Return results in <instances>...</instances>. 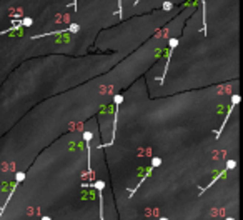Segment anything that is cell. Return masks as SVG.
Returning a JSON list of instances; mask_svg holds the SVG:
<instances>
[{
	"label": "cell",
	"mask_w": 243,
	"mask_h": 220,
	"mask_svg": "<svg viewBox=\"0 0 243 220\" xmlns=\"http://www.w3.org/2000/svg\"><path fill=\"white\" fill-rule=\"evenodd\" d=\"M122 102H123V95L122 94H117L113 97V105H115V113H113V127H112V138L108 144L105 145H100V147H110V145H113L115 142V135H117V122H118V110H120V105Z\"/></svg>",
	"instance_id": "1"
},
{
	"label": "cell",
	"mask_w": 243,
	"mask_h": 220,
	"mask_svg": "<svg viewBox=\"0 0 243 220\" xmlns=\"http://www.w3.org/2000/svg\"><path fill=\"white\" fill-rule=\"evenodd\" d=\"M240 100H241V97L240 95H233L232 97V104H230V108H228V112H226V117H225V120H223V123H222V127L218 129V132H215V135H217V138H220V135H222V132H223V129H225V125L228 123V119H230V115H232V112L235 110V107L240 104Z\"/></svg>",
	"instance_id": "2"
},
{
	"label": "cell",
	"mask_w": 243,
	"mask_h": 220,
	"mask_svg": "<svg viewBox=\"0 0 243 220\" xmlns=\"http://www.w3.org/2000/svg\"><path fill=\"white\" fill-rule=\"evenodd\" d=\"M177 45H178V39H170V42H168V55H167V62H165V69H163V77H161L160 80H163L165 75H167V70H168V67H170V58H172Z\"/></svg>",
	"instance_id": "3"
},
{
	"label": "cell",
	"mask_w": 243,
	"mask_h": 220,
	"mask_svg": "<svg viewBox=\"0 0 243 220\" xmlns=\"http://www.w3.org/2000/svg\"><path fill=\"white\" fill-rule=\"evenodd\" d=\"M93 187L98 192V200H100V220H103V188H105V182L103 180H95Z\"/></svg>",
	"instance_id": "4"
},
{
	"label": "cell",
	"mask_w": 243,
	"mask_h": 220,
	"mask_svg": "<svg viewBox=\"0 0 243 220\" xmlns=\"http://www.w3.org/2000/svg\"><path fill=\"white\" fill-rule=\"evenodd\" d=\"M161 163H163V159H160V157H152L150 159V167L152 169H157V167H160Z\"/></svg>",
	"instance_id": "5"
},
{
	"label": "cell",
	"mask_w": 243,
	"mask_h": 220,
	"mask_svg": "<svg viewBox=\"0 0 243 220\" xmlns=\"http://www.w3.org/2000/svg\"><path fill=\"white\" fill-rule=\"evenodd\" d=\"M32 23H33V20H32L30 17H23V18L20 20V25H22V27H30Z\"/></svg>",
	"instance_id": "6"
},
{
	"label": "cell",
	"mask_w": 243,
	"mask_h": 220,
	"mask_svg": "<svg viewBox=\"0 0 243 220\" xmlns=\"http://www.w3.org/2000/svg\"><path fill=\"white\" fill-rule=\"evenodd\" d=\"M25 180V173L23 172H17V175H15V184H22V182Z\"/></svg>",
	"instance_id": "7"
},
{
	"label": "cell",
	"mask_w": 243,
	"mask_h": 220,
	"mask_svg": "<svg viewBox=\"0 0 243 220\" xmlns=\"http://www.w3.org/2000/svg\"><path fill=\"white\" fill-rule=\"evenodd\" d=\"M236 167V162L235 160H228V162H226V170H233Z\"/></svg>",
	"instance_id": "8"
},
{
	"label": "cell",
	"mask_w": 243,
	"mask_h": 220,
	"mask_svg": "<svg viewBox=\"0 0 243 220\" xmlns=\"http://www.w3.org/2000/svg\"><path fill=\"white\" fill-rule=\"evenodd\" d=\"M92 137H93L92 132H83V140H85V142H90V140H92Z\"/></svg>",
	"instance_id": "9"
},
{
	"label": "cell",
	"mask_w": 243,
	"mask_h": 220,
	"mask_svg": "<svg viewBox=\"0 0 243 220\" xmlns=\"http://www.w3.org/2000/svg\"><path fill=\"white\" fill-rule=\"evenodd\" d=\"M172 8H173V4H172V2H165V4H163V10H172Z\"/></svg>",
	"instance_id": "10"
},
{
	"label": "cell",
	"mask_w": 243,
	"mask_h": 220,
	"mask_svg": "<svg viewBox=\"0 0 243 220\" xmlns=\"http://www.w3.org/2000/svg\"><path fill=\"white\" fill-rule=\"evenodd\" d=\"M118 15L123 17V4H122V0H118Z\"/></svg>",
	"instance_id": "11"
},
{
	"label": "cell",
	"mask_w": 243,
	"mask_h": 220,
	"mask_svg": "<svg viewBox=\"0 0 243 220\" xmlns=\"http://www.w3.org/2000/svg\"><path fill=\"white\" fill-rule=\"evenodd\" d=\"M72 7H73V10L77 8V0H73V2H72Z\"/></svg>",
	"instance_id": "12"
},
{
	"label": "cell",
	"mask_w": 243,
	"mask_h": 220,
	"mask_svg": "<svg viewBox=\"0 0 243 220\" xmlns=\"http://www.w3.org/2000/svg\"><path fill=\"white\" fill-rule=\"evenodd\" d=\"M42 220H52L50 217H42Z\"/></svg>",
	"instance_id": "13"
},
{
	"label": "cell",
	"mask_w": 243,
	"mask_h": 220,
	"mask_svg": "<svg viewBox=\"0 0 243 220\" xmlns=\"http://www.w3.org/2000/svg\"><path fill=\"white\" fill-rule=\"evenodd\" d=\"M160 220H168V218H167V217H161V218H160Z\"/></svg>",
	"instance_id": "14"
},
{
	"label": "cell",
	"mask_w": 243,
	"mask_h": 220,
	"mask_svg": "<svg viewBox=\"0 0 243 220\" xmlns=\"http://www.w3.org/2000/svg\"><path fill=\"white\" fill-rule=\"evenodd\" d=\"M226 220H235V218H226Z\"/></svg>",
	"instance_id": "15"
}]
</instances>
